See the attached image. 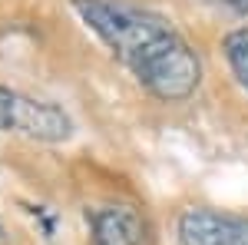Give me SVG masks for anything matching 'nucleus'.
Here are the masks:
<instances>
[{
	"label": "nucleus",
	"instance_id": "5",
	"mask_svg": "<svg viewBox=\"0 0 248 245\" xmlns=\"http://www.w3.org/2000/svg\"><path fill=\"white\" fill-rule=\"evenodd\" d=\"M222 50H225V60H229V66H232V73H235V80H238V86L248 93V27H238V30L225 33Z\"/></svg>",
	"mask_w": 248,
	"mask_h": 245
},
{
	"label": "nucleus",
	"instance_id": "3",
	"mask_svg": "<svg viewBox=\"0 0 248 245\" xmlns=\"http://www.w3.org/2000/svg\"><path fill=\"white\" fill-rule=\"evenodd\" d=\"M179 245H248V215L218 209H186L179 215Z\"/></svg>",
	"mask_w": 248,
	"mask_h": 245
},
{
	"label": "nucleus",
	"instance_id": "7",
	"mask_svg": "<svg viewBox=\"0 0 248 245\" xmlns=\"http://www.w3.org/2000/svg\"><path fill=\"white\" fill-rule=\"evenodd\" d=\"M0 245H14V242H10V235H7V229H3V226H0Z\"/></svg>",
	"mask_w": 248,
	"mask_h": 245
},
{
	"label": "nucleus",
	"instance_id": "2",
	"mask_svg": "<svg viewBox=\"0 0 248 245\" xmlns=\"http://www.w3.org/2000/svg\"><path fill=\"white\" fill-rule=\"evenodd\" d=\"M0 132H17L37 143H66L73 136V119L57 103L0 86Z\"/></svg>",
	"mask_w": 248,
	"mask_h": 245
},
{
	"label": "nucleus",
	"instance_id": "6",
	"mask_svg": "<svg viewBox=\"0 0 248 245\" xmlns=\"http://www.w3.org/2000/svg\"><path fill=\"white\" fill-rule=\"evenodd\" d=\"M222 3H229L235 14H248V0H222Z\"/></svg>",
	"mask_w": 248,
	"mask_h": 245
},
{
	"label": "nucleus",
	"instance_id": "1",
	"mask_svg": "<svg viewBox=\"0 0 248 245\" xmlns=\"http://www.w3.org/2000/svg\"><path fill=\"white\" fill-rule=\"evenodd\" d=\"M70 7L155 99L182 103L199 90V53L169 17L133 0H70Z\"/></svg>",
	"mask_w": 248,
	"mask_h": 245
},
{
	"label": "nucleus",
	"instance_id": "4",
	"mask_svg": "<svg viewBox=\"0 0 248 245\" xmlns=\"http://www.w3.org/2000/svg\"><path fill=\"white\" fill-rule=\"evenodd\" d=\"M90 245H146V222L129 202H109L90 212Z\"/></svg>",
	"mask_w": 248,
	"mask_h": 245
}]
</instances>
